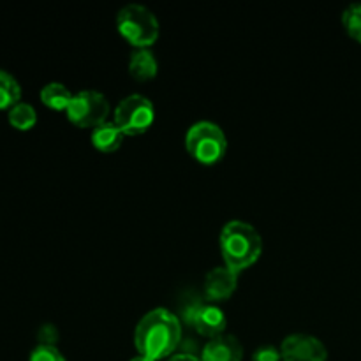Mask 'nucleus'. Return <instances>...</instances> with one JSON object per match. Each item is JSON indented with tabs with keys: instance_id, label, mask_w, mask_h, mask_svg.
I'll return each mask as SVG.
<instances>
[{
	"instance_id": "f257e3e1",
	"label": "nucleus",
	"mask_w": 361,
	"mask_h": 361,
	"mask_svg": "<svg viewBox=\"0 0 361 361\" xmlns=\"http://www.w3.org/2000/svg\"><path fill=\"white\" fill-rule=\"evenodd\" d=\"M182 341V323L168 309H152L145 314L134 330V345L141 356L150 360L171 358Z\"/></svg>"
},
{
	"instance_id": "f03ea898",
	"label": "nucleus",
	"mask_w": 361,
	"mask_h": 361,
	"mask_svg": "<svg viewBox=\"0 0 361 361\" xmlns=\"http://www.w3.org/2000/svg\"><path fill=\"white\" fill-rule=\"evenodd\" d=\"M219 245L224 264L240 275L259 259L263 240L257 229L245 221H229L222 226Z\"/></svg>"
},
{
	"instance_id": "7ed1b4c3",
	"label": "nucleus",
	"mask_w": 361,
	"mask_h": 361,
	"mask_svg": "<svg viewBox=\"0 0 361 361\" xmlns=\"http://www.w3.org/2000/svg\"><path fill=\"white\" fill-rule=\"evenodd\" d=\"M116 28L129 44L137 48H150L159 39L161 25L154 11L143 4H126L116 14Z\"/></svg>"
},
{
	"instance_id": "20e7f679",
	"label": "nucleus",
	"mask_w": 361,
	"mask_h": 361,
	"mask_svg": "<svg viewBox=\"0 0 361 361\" xmlns=\"http://www.w3.org/2000/svg\"><path fill=\"white\" fill-rule=\"evenodd\" d=\"M185 148L201 164H215L228 152V137L222 127L210 120L192 123L185 134Z\"/></svg>"
},
{
	"instance_id": "39448f33",
	"label": "nucleus",
	"mask_w": 361,
	"mask_h": 361,
	"mask_svg": "<svg viewBox=\"0 0 361 361\" xmlns=\"http://www.w3.org/2000/svg\"><path fill=\"white\" fill-rule=\"evenodd\" d=\"M155 120V108L143 94H130L116 104L113 122L126 136H140L147 133Z\"/></svg>"
},
{
	"instance_id": "423d86ee",
	"label": "nucleus",
	"mask_w": 361,
	"mask_h": 361,
	"mask_svg": "<svg viewBox=\"0 0 361 361\" xmlns=\"http://www.w3.org/2000/svg\"><path fill=\"white\" fill-rule=\"evenodd\" d=\"M109 101L102 92L99 90H80L73 95L66 115L71 123L81 129H95L101 123L108 122Z\"/></svg>"
},
{
	"instance_id": "0eeeda50",
	"label": "nucleus",
	"mask_w": 361,
	"mask_h": 361,
	"mask_svg": "<svg viewBox=\"0 0 361 361\" xmlns=\"http://www.w3.org/2000/svg\"><path fill=\"white\" fill-rule=\"evenodd\" d=\"M282 361H326L328 349L317 337L309 334H291L282 341Z\"/></svg>"
},
{
	"instance_id": "6e6552de",
	"label": "nucleus",
	"mask_w": 361,
	"mask_h": 361,
	"mask_svg": "<svg viewBox=\"0 0 361 361\" xmlns=\"http://www.w3.org/2000/svg\"><path fill=\"white\" fill-rule=\"evenodd\" d=\"M189 323L200 335L208 338L219 337L226 330V314L212 303H201L190 309Z\"/></svg>"
},
{
	"instance_id": "1a4fd4ad",
	"label": "nucleus",
	"mask_w": 361,
	"mask_h": 361,
	"mask_svg": "<svg viewBox=\"0 0 361 361\" xmlns=\"http://www.w3.org/2000/svg\"><path fill=\"white\" fill-rule=\"evenodd\" d=\"M238 286V274L231 268L215 267L204 277V296L210 302H224L235 293Z\"/></svg>"
},
{
	"instance_id": "9d476101",
	"label": "nucleus",
	"mask_w": 361,
	"mask_h": 361,
	"mask_svg": "<svg viewBox=\"0 0 361 361\" xmlns=\"http://www.w3.org/2000/svg\"><path fill=\"white\" fill-rule=\"evenodd\" d=\"M243 345L235 335L222 334L210 338L201 351V361H242Z\"/></svg>"
},
{
	"instance_id": "9b49d317",
	"label": "nucleus",
	"mask_w": 361,
	"mask_h": 361,
	"mask_svg": "<svg viewBox=\"0 0 361 361\" xmlns=\"http://www.w3.org/2000/svg\"><path fill=\"white\" fill-rule=\"evenodd\" d=\"M129 74L136 81H148L157 76L159 62L155 59V53L150 48H137L130 53L129 62H127Z\"/></svg>"
},
{
	"instance_id": "f8f14e48",
	"label": "nucleus",
	"mask_w": 361,
	"mask_h": 361,
	"mask_svg": "<svg viewBox=\"0 0 361 361\" xmlns=\"http://www.w3.org/2000/svg\"><path fill=\"white\" fill-rule=\"evenodd\" d=\"M126 134L118 129L115 122H104L92 129V145L95 150L102 152V154H113L118 150L123 143Z\"/></svg>"
},
{
	"instance_id": "ddd939ff",
	"label": "nucleus",
	"mask_w": 361,
	"mask_h": 361,
	"mask_svg": "<svg viewBox=\"0 0 361 361\" xmlns=\"http://www.w3.org/2000/svg\"><path fill=\"white\" fill-rule=\"evenodd\" d=\"M41 101L48 106L49 109H55V111H66L67 106H69L71 99H73V92L66 87L60 81H51V83H46L41 88Z\"/></svg>"
},
{
	"instance_id": "4468645a",
	"label": "nucleus",
	"mask_w": 361,
	"mask_h": 361,
	"mask_svg": "<svg viewBox=\"0 0 361 361\" xmlns=\"http://www.w3.org/2000/svg\"><path fill=\"white\" fill-rule=\"evenodd\" d=\"M21 99V87L16 78L0 69V109H11Z\"/></svg>"
},
{
	"instance_id": "2eb2a0df",
	"label": "nucleus",
	"mask_w": 361,
	"mask_h": 361,
	"mask_svg": "<svg viewBox=\"0 0 361 361\" xmlns=\"http://www.w3.org/2000/svg\"><path fill=\"white\" fill-rule=\"evenodd\" d=\"M7 118L14 129L28 130L37 123V113H35L34 106L28 104V102H18L16 106L9 109Z\"/></svg>"
},
{
	"instance_id": "dca6fc26",
	"label": "nucleus",
	"mask_w": 361,
	"mask_h": 361,
	"mask_svg": "<svg viewBox=\"0 0 361 361\" xmlns=\"http://www.w3.org/2000/svg\"><path fill=\"white\" fill-rule=\"evenodd\" d=\"M342 25L351 39L361 44V2L348 6L342 13Z\"/></svg>"
},
{
	"instance_id": "f3484780",
	"label": "nucleus",
	"mask_w": 361,
	"mask_h": 361,
	"mask_svg": "<svg viewBox=\"0 0 361 361\" xmlns=\"http://www.w3.org/2000/svg\"><path fill=\"white\" fill-rule=\"evenodd\" d=\"M28 361H67L62 353L55 345H42L39 344L34 351L30 353Z\"/></svg>"
},
{
	"instance_id": "a211bd4d",
	"label": "nucleus",
	"mask_w": 361,
	"mask_h": 361,
	"mask_svg": "<svg viewBox=\"0 0 361 361\" xmlns=\"http://www.w3.org/2000/svg\"><path fill=\"white\" fill-rule=\"evenodd\" d=\"M252 361H282L281 349L274 348V345H263L254 351Z\"/></svg>"
},
{
	"instance_id": "6ab92c4d",
	"label": "nucleus",
	"mask_w": 361,
	"mask_h": 361,
	"mask_svg": "<svg viewBox=\"0 0 361 361\" xmlns=\"http://www.w3.org/2000/svg\"><path fill=\"white\" fill-rule=\"evenodd\" d=\"M39 341L42 345H55L56 342V330L51 324H44L39 331Z\"/></svg>"
},
{
	"instance_id": "aec40b11",
	"label": "nucleus",
	"mask_w": 361,
	"mask_h": 361,
	"mask_svg": "<svg viewBox=\"0 0 361 361\" xmlns=\"http://www.w3.org/2000/svg\"><path fill=\"white\" fill-rule=\"evenodd\" d=\"M168 361H201L197 356L194 355H187V353H182V355H173L171 358H168Z\"/></svg>"
},
{
	"instance_id": "412c9836",
	"label": "nucleus",
	"mask_w": 361,
	"mask_h": 361,
	"mask_svg": "<svg viewBox=\"0 0 361 361\" xmlns=\"http://www.w3.org/2000/svg\"><path fill=\"white\" fill-rule=\"evenodd\" d=\"M130 361H155V360H150V358H147V356H141V355H137L136 358H133Z\"/></svg>"
}]
</instances>
